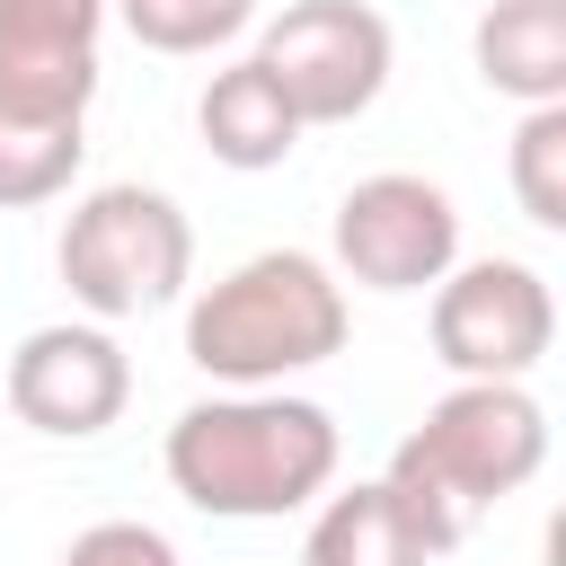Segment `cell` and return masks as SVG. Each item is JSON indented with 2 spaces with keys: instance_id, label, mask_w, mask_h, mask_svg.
I'll return each instance as SVG.
<instances>
[{
  "instance_id": "obj_2",
  "label": "cell",
  "mask_w": 566,
  "mask_h": 566,
  "mask_svg": "<svg viewBox=\"0 0 566 566\" xmlns=\"http://www.w3.org/2000/svg\"><path fill=\"white\" fill-rule=\"evenodd\" d=\"M539 460H548V416H539V398H531L522 380H460V389H442V398L424 407V424L389 451L380 486L398 495V513H407V531L424 539V557H451L495 495H513V486L539 478Z\"/></svg>"
},
{
  "instance_id": "obj_3",
  "label": "cell",
  "mask_w": 566,
  "mask_h": 566,
  "mask_svg": "<svg viewBox=\"0 0 566 566\" xmlns=\"http://www.w3.org/2000/svg\"><path fill=\"white\" fill-rule=\"evenodd\" d=\"M345 283L327 256L310 248H265V256H239L221 283L195 292L186 310V363L203 380H230V389H283L292 371H318L345 354Z\"/></svg>"
},
{
  "instance_id": "obj_9",
  "label": "cell",
  "mask_w": 566,
  "mask_h": 566,
  "mask_svg": "<svg viewBox=\"0 0 566 566\" xmlns=\"http://www.w3.org/2000/svg\"><path fill=\"white\" fill-rule=\"evenodd\" d=\"M106 9L115 0H0V115L88 124Z\"/></svg>"
},
{
  "instance_id": "obj_13",
  "label": "cell",
  "mask_w": 566,
  "mask_h": 566,
  "mask_svg": "<svg viewBox=\"0 0 566 566\" xmlns=\"http://www.w3.org/2000/svg\"><path fill=\"white\" fill-rule=\"evenodd\" d=\"M80 159H88V133L80 124H18V115H0V212H27V203L71 195Z\"/></svg>"
},
{
  "instance_id": "obj_11",
  "label": "cell",
  "mask_w": 566,
  "mask_h": 566,
  "mask_svg": "<svg viewBox=\"0 0 566 566\" xmlns=\"http://www.w3.org/2000/svg\"><path fill=\"white\" fill-rule=\"evenodd\" d=\"M195 133H203V150H212L221 168L256 177V168H283V159H292L301 115H292V97L274 88V71L248 53V62H230V71L203 80V97H195Z\"/></svg>"
},
{
  "instance_id": "obj_7",
  "label": "cell",
  "mask_w": 566,
  "mask_h": 566,
  "mask_svg": "<svg viewBox=\"0 0 566 566\" xmlns=\"http://www.w3.org/2000/svg\"><path fill=\"white\" fill-rule=\"evenodd\" d=\"M451 265H460V212L433 177L380 168V177L345 186V203H336V283L433 292Z\"/></svg>"
},
{
  "instance_id": "obj_4",
  "label": "cell",
  "mask_w": 566,
  "mask_h": 566,
  "mask_svg": "<svg viewBox=\"0 0 566 566\" xmlns=\"http://www.w3.org/2000/svg\"><path fill=\"white\" fill-rule=\"evenodd\" d=\"M53 265H62L71 301L97 327L150 318V310H168L195 283V221L159 186H88L71 203V221H62Z\"/></svg>"
},
{
  "instance_id": "obj_6",
  "label": "cell",
  "mask_w": 566,
  "mask_h": 566,
  "mask_svg": "<svg viewBox=\"0 0 566 566\" xmlns=\"http://www.w3.org/2000/svg\"><path fill=\"white\" fill-rule=\"evenodd\" d=\"M433 354L460 380H531L557 345V301L522 256H478L433 283Z\"/></svg>"
},
{
  "instance_id": "obj_12",
  "label": "cell",
  "mask_w": 566,
  "mask_h": 566,
  "mask_svg": "<svg viewBox=\"0 0 566 566\" xmlns=\"http://www.w3.org/2000/svg\"><path fill=\"white\" fill-rule=\"evenodd\" d=\"M301 566H433V557H424V539L407 531L398 495H389L380 478H363V486H345V495L318 504V522H310V539H301Z\"/></svg>"
},
{
  "instance_id": "obj_10",
  "label": "cell",
  "mask_w": 566,
  "mask_h": 566,
  "mask_svg": "<svg viewBox=\"0 0 566 566\" xmlns=\"http://www.w3.org/2000/svg\"><path fill=\"white\" fill-rule=\"evenodd\" d=\"M469 62L522 115L566 106V0H486L469 27Z\"/></svg>"
},
{
  "instance_id": "obj_1",
  "label": "cell",
  "mask_w": 566,
  "mask_h": 566,
  "mask_svg": "<svg viewBox=\"0 0 566 566\" xmlns=\"http://www.w3.org/2000/svg\"><path fill=\"white\" fill-rule=\"evenodd\" d=\"M168 486L212 522H283L336 486L345 433L318 398L292 389H230L195 398L168 424Z\"/></svg>"
},
{
  "instance_id": "obj_16",
  "label": "cell",
  "mask_w": 566,
  "mask_h": 566,
  "mask_svg": "<svg viewBox=\"0 0 566 566\" xmlns=\"http://www.w3.org/2000/svg\"><path fill=\"white\" fill-rule=\"evenodd\" d=\"M62 566H177V548H168V531H150V522H88V531L62 548Z\"/></svg>"
},
{
  "instance_id": "obj_14",
  "label": "cell",
  "mask_w": 566,
  "mask_h": 566,
  "mask_svg": "<svg viewBox=\"0 0 566 566\" xmlns=\"http://www.w3.org/2000/svg\"><path fill=\"white\" fill-rule=\"evenodd\" d=\"M142 53H221L256 27V0H115Z\"/></svg>"
},
{
  "instance_id": "obj_5",
  "label": "cell",
  "mask_w": 566,
  "mask_h": 566,
  "mask_svg": "<svg viewBox=\"0 0 566 566\" xmlns=\"http://www.w3.org/2000/svg\"><path fill=\"white\" fill-rule=\"evenodd\" d=\"M389 18L371 0H292L265 35L256 62L274 71V88L292 97L301 133L310 124H354L380 88H389Z\"/></svg>"
},
{
  "instance_id": "obj_15",
  "label": "cell",
  "mask_w": 566,
  "mask_h": 566,
  "mask_svg": "<svg viewBox=\"0 0 566 566\" xmlns=\"http://www.w3.org/2000/svg\"><path fill=\"white\" fill-rule=\"evenodd\" d=\"M504 177H513V203L566 239V106H531L513 124V150H504Z\"/></svg>"
},
{
  "instance_id": "obj_17",
  "label": "cell",
  "mask_w": 566,
  "mask_h": 566,
  "mask_svg": "<svg viewBox=\"0 0 566 566\" xmlns=\"http://www.w3.org/2000/svg\"><path fill=\"white\" fill-rule=\"evenodd\" d=\"M539 566H566V504L548 513V539H539Z\"/></svg>"
},
{
  "instance_id": "obj_8",
  "label": "cell",
  "mask_w": 566,
  "mask_h": 566,
  "mask_svg": "<svg viewBox=\"0 0 566 566\" xmlns=\"http://www.w3.org/2000/svg\"><path fill=\"white\" fill-rule=\"evenodd\" d=\"M0 389H9V416H18L27 433L88 442V433H106V424L124 416V398H133V363H124L115 327H97V318H53V327L18 336Z\"/></svg>"
}]
</instances>
